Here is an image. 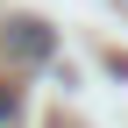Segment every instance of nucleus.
<instances>
[{"label": "nucleus", "instance_id": "nucleus-1", "mask_svg": "<svg viewBox=\"0 0 128 128\" xmlns=\"http://www.w3.org/2000/svg\"><path fill=\"white\" fill-rule=\"evenodd\" d=\"M7 50L14 57H50V22H7Z\"/></svg>", "mask_w": 128, "mask_h": 128}, {"label": "nucleus", "instance_id": "nucleus-2", "mask_svg": "<svg viewBox=\"0 0 128 128\" xmlns=\"http://www.w3.org/2000/svg\"><path fill=\"white\" fill-rule=\"evenodd\" d=\"M14 121H22V92L0 78V128H14Z\"/></svg>", "mask_w": 128, "mask_h": 128}]
</instances>
